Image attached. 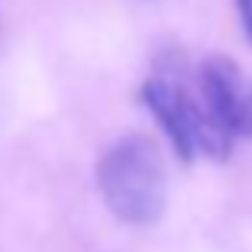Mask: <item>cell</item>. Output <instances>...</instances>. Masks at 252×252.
Here are the masks:
<instances>
[{"label":"cell","mask_w":252,"mask_h":252,"mask_svg":"<svg viewBox=\"0 0 252 252\" xmlns=\"http://www.w3.org/2000/svg\"><path fill=\"white\" fill-rule=\"evenodd\" d=\"M97 188L117 220L149 226L165 214L168 168L156 139L126 133L104 149L97 162Z\"/></svg>","instance_id":"obj_1"},{"label":"cell","mask_w":252,"mask_h":252,"mask_svg":"<svg viewBox=\"0 0 252 252\" xmlns=\"http://www.w3.org/2000/svg\"><path fill=\"white\" fill-rule=\"evenodd\" d=\"M142 100L152 110V117L158 120V126L165 129L181 162H194L197 156L223 162L230 156L233 136L210 117L200 91L194 94L181 81L158 74V78H149L142 84Z\"/></svg>","instance_id":"obj_2"},{"label":"cell","mask_w":252,"mask_h":252,"mask_svg":"<svg viewBox=\"0 0 252 252\" xmlns=\"http://www.w3.org/2000/svg\"><path fill=\"white\" fill-rule=\"evenodd\" d=\"M197 91L210 117L233 136L252 139V78L226 55L204 59L197 71Z\"/></svg>","instance_id":"obj_3"},{"label":"cell","mask_w":252,"mask_h":252,"mask_svg":"<svg viewBox=\"0 0 252 252\" xmlns=\"http://www.w3.org/2000/svg\"><path fill=\"white\" fill-rule=\"evenodd\" d=\"M236 7H239V20H243L246 39L252 42V0H236Z\"/></svg>","instance_id":"obj_4"}]
</instances>
